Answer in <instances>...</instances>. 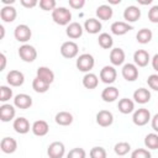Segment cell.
I'll use <instances>...</instances> for the list:
<instances>
[{"label": "cell", "instance_id": "1", "mask_svg": "<svg viewBox=\"0 0 158 158\" xmlns=\"http://www.w3.org/2000/svg\"><path fill=\"white\" fill-rule=\"evenodd\" d=\"M52 20L59 26H68L72 21V12L64 6L56 7L52 11Z\"/></svg>", "mask_w": 158, "mask_h": 158}, {"label": "cell", "instance_id": "2", "mask_svg": "<svg viewBox=\"0 0 158 158\" xmlns=\"http://www.w3.org/2000/svg\"><path fill=\"white\" fill-rule=\"evenodd\" d=\"M75 65L80 72H84L86 74V73H90V70L94 68L95 59L90 53H83L77 58Z\"/></svg>", "mask_w": 158, "mask_h": 158}, {"label": "cell", "instance_id": "3", "mask_svg": "<svg viewBox=\"0 0 158 158\" xmlns=\"http://www.w3.org/2000/svg\"><path fill=\"white\" fill-rule=\"evenodd\" d=\"M31 36H32V31H31V28H30L27 25H25V23L17 25V26L15 27V30H14V37H15V40L19 41V42H22V43H25V44H26L27 41L31 40Z\"/></svg>", "mask_w": 158, "mask_h": 158}, {"label": "cell", "instance_id": "4", "mask_svg": "<svg viewBox=\"0 0 158 158\" xmlns=\"http://www.w3.org/2000/svg\"><path fill=\"white\" fill-rule=\"evenodd\" d=\"M19 56L23 62L31 63L37 58V51H36V48L33 46L26 43V44H22L19 48Z\"/></svg>", "mask_w": 158, "mask_h": 158}, {"label": "cell", "instance_id": "5", "mask_svg": "<svg viewBox=\"0 0 158 158\" xmlns=\"http://www.w3.org/2000/svg\"><path fill=\"white\" fill-rule=\"evenodd\" d=\"M78 52H79V47L74 41H67L60 46V54L67 59L75 58L78 56Z\"/></svg>", "mask_w": 158, "mask_h": 158}, {"label": "cell", "instance_id": "6", "mask_svg": "<svg viewBox=\"0 0 158 158\" xmlns=\"http://www.w3.org/2000/svg\"><path fill=\"white\" fill-rule=\"evenodd\" d=\"M151 112L148 109H137L135 112H133V116H132V121L136 126H144L147 125L149 121H151Z\"/></svg>", "mask_w": 158, "mask_h": 158}, {"label": "cell", "instance_id": "7", "mask_svg": "<svg viewBox=\"0 0 158 158\" xmlns=\"http://www.w3.org/2000/svg\"><path fill=\"white\" fill-rule=\"evenodd\" d=\"M117 78V72L114 65H105L100 70V79L105 84H112Z\"/></svg>", "mask_w": 158, "mask_h": 158}, {"label": "cell", "instance_id": "8", "mask_svg": "<svg viewBox=\"0 0 158 158\" xmlns=\"http://www.w3.org/2000/svg\"><path fill=\"white\" fill-rule=\"evenodd\" d=\"M121 74L127 81H135L138 78V67L135 63H126L121 69Z\"/></svg>", "mask_w": 158, "mask_h": 158}, {"label": "cell", "instance_id": "9", "mask_svg": "<svg viewBox=\"0 0 158 158\" xmlns=\"http://www.w3.org/2000/svg\"><path fill=\"white\" fill-rule=\"evenodd\" d=\"M47 154L49 158H63V156L65 154V147L62 142L54 141L48 146Z\"/></svg>", "mask_w": 158, "mask_h": 158}, {"label": "cell", "instance_id": "10", "mask_svg": "<svg viewBox=\"0 0 158 158\" xmlns=\"http://www.w3.org/2000/svg\"><path fill=\"white\" fill-rule=\"evenodd\" d=\"M6 81L10 86H21L25 81V75L20 70H10L6 75Z\"/></svg>", "mask_w": 158, "mask_h": 158}, {"label": "cell", "instance_id": "11", "mask_svg": "<svg viewBox=\"0 0 158 158\" xmlns=\"http://www.w3.org/2000/svg\"><path fill=\"white\" fill-rule=\"evenodd\" d=\"M114 122V115L109 110H100L96 114V123L101 127H109Z\"/></svg>", "mask_w": 158, "mask_h": 158}, {"label": "cell", "instance_id": "12", "mask_svg": "<svg viewBox=\"0 0 158 158\" xmlns=\"http://www.w3.org/2000/svg\"><path fill=\"white\" fill-rule=\"evenodd\" d=\"M15 115H16V109L14 105L2 104L0 106V120L2 122H10L11 120L15 118Z\"/></svg>", "mask_w": 158, "mask_h": 158}, {"label": "cell", "instance_id": "13", "mask_svg": "<svg viewBox=\"0 0 158 158\" xmlns=\"http://www.w3.org/2000/svg\"><path fill=\"white\" fill-rule=\"evenodd\" d=\"M141 17V10L138 6L135 5H130L123 10V19L126 20V22H136L137 20H139Z\"/></svg>", "mask_w": 158, "mask_h": 158}, {"label": "cell", "instance_id": "14", "mask_svg": "<svg viewBox=\"0 0 158 158\" xmlns=\"http://www.w3.org/2000/svg\"><path fill=\"white\" fill-rule=\"evenodd\" d=\"M14 106L17 107V109H28L32 106V98L25 93L22 94H17L15 98H14Z\"/></svg>", "mask_w": 158, "mask_h": 158}, {"label": "cell", "instance_id": "15", "mask_svg": "<svg viewBox=\"0 0 158 158\" xmlns=\"http://www.w3.org/2000/svg\"><path fill=\"white\" fill-rule=\"evenodd\" d=\"M132 28H133V27H132L130 23H127L126 21H115V22L111 25V27H110L111 32H112L114 35H116V36L126 35V33L130 32Z\"/></svg>", "mask_w": 158, "mask_h": 158}, {"label": "cell", "instance_id": "16", "mask_svg": "<svg viewBox=\"0 0 158 158\" xmlns=\"http://www.w3.org/2000/svg\"><path fill=\"white\" fill-rule=\"evenodd\" d=\"M31 131L35 136H40V137H43L48 133L49 131V126L47 123V121L44 120H37L32 123V127H31Z\"/></svg>", "mask_w": 158, "mask_h": 158}, {"label": "cell", "instance_id": "17", "mask_svg": "<svg viewBox=\"0 0 158 158\" xmlns=\"http://www.w3.org/2000/svg\"><path fill=\"white\" fill-rule=\"evenodd\" d=\"M83 31H84V27L79 23V22H70L67 28H65V33L69 38L72 40H77L79 37H81L83 35Z\"/></svg>", "mask_w": 158, "mask_h": 158}, {"label": "cell", "instance_id": "18", "mask_svg": "<svg viewBox=\"0 0 158 158\" xmlns=\"http://www.w3.org/2000/svg\"><path fill=\"white\" fill-rule=\"evenodd\" d=\"M12 127H14V130H15L17 133L25 135V133H27V132L31 130L32 126H30V122H28V120H27L26 117H17V118L14 120Z\"/></svg>", "mask_w": 158, "mask_h": 158}, {"label": "cell", "instance_id": "19", "mask_svg": "<svg viewBox=\"0 0 158 158\" xmlns=\"http://www.w3.org/2000/svg\"><path fill=\"white\" fill-rule=\"evenodd\" d=\"M83 27H84V30H85L88 33H90V35H96V33H99V32L101 31L102 25H101V22H100L98 19L91 17V19L85 20Z\"/></svg>", "mask_w": 158, "mask_h": 158}, {"label": "cell", "instance_id": "20", "mask_svg": "<svg viewBox=\"0 0 158 158\" xmlns=\"http://www.w3.org/2000/svg\"><path fill=\"white\" fill-rule=\"evenodd\" d=\"M151 60L149 53L144 49H137L133 53V62L137 67H146Z\"/></svg>", "mask_w": 158, "mask_h": 158}, {"label": "cell", "instance_id": "21", "mask_svg": "<svg viewBox=\"0 0 158 158\" xmlns=\"http://www.w3.org/2000/svg\"><path fill=\"white\" fill-rule=\"evenodd\" d=\"M118 94H120V91H118V89L116 86L109 85L101 91V99L105 102H114L118 98Z\"/></svg>", "mask_w": 158, "mask_h": 158}, {"label": "cell", "instance_id": "22", "mask_svg": "<svg viewBox=\"0 0 158 158\" xmlns=\"http://www.w3.org/2000/svg\"><path fill=\"white\" fill-rule=\"evenodd\" d=\"M0 148L4 153L11 154L17 149V142L12 137H4L0 142Z\"/></svg>", "mask_w": 158, "mask_h": 158}, {"label": "cell", "instance_id": "23", "mask_svg": "<svg viewBox=\"0 0 158 158\" xmlns=\"http://www.w3.org/2000/svg\"><path fill=\"white\" fill-rule=\"evenodd\" d=\"M125 58H126V54H125V51L122 48H112L111 52H110V62L112 65H121L123 64L125 62Z\"/></svg>", "mask_w": 158, "mask_h": 158}, {"label": "cell", "instance_id": "24", "mask_svg": "<svg viewBox=\"0 0 158 158\" xmlns=\"http://www.w3.org/2000/svg\"><path fill=\"white\" fill-rule=\"evenodd\" d=\"M133 99L137 104H141V105L147 104L151 100V91L146 88H138L133 93Z\"/></svg>", "mask_w": 158, "mask_h": 158}, {"label": "cell", "instance_id": "25", "mask_svg": "<svg viewBox=\"0 0 158 158\" xmlns=\"http://www.w3.org/2000/svg\"><path fill=\"white\" fill-rule=\"evenodd\" d=\"M17 16V11L14 6H2L0 10V17L4 22H12Z\"/></svg>", "mask_w": 158, "mask_h": 158}, {"label": "cell", "instance_id": "26", "mask_svg": "<svg viewBox=\"0 0 158 158\" xmlns=\"http://www.w3.org/2000/svg\"><path fill=\"white\" fill-rule=\"evenodd\" d=\"M36 77H38L40 79L44 80L46 83H48L49 85L53 83L54 80V73L52 69H49L48 67H38L37 72H36Z\"/></svg>", "mask_w": 158, "mask_h": 158}, {"label": "cell", "instance_id": "27", "mask_svg": "<svg viewBox=\"0 0 158 158\" xmlns=\"http://www.w3.org/2000/svg\"><path fill=\"white\" fill-rule=\"evenodd\" d=\"M117 109L121 114L123 115H128L131 112L135 111V102L128 99V98H123V99H120L118 104H117Z\"/></svg>", "mask_w": 158, "mask_h": 158}, {"label": "cell", "instance_id": "28", "mask_svg": "<svg viewBox=\"0 0 158 158\" xmlns=\"http://www.w3.org/2000/svg\"><path fill=\"white\" fill-rule=\"evenodd\" d=\"M114 15V10L110 5H106V4H102L100 6H98L96 9V16L99 20H102V21H107L112 17Z\"/></svg>", "mask_w": 158, "mask_h": 158}, {"label": "cell", "instance_id": "29", "mask_svg": "<svg viewBox=\"0 0 158 158\" xmlns=\"http://www.w3.org/2000/svg\"><path fill=\"white\" fill-rule=\"evenodd\" d=\"M54 120H56V123L59 126H69L73 122V115L68 111H59L56 115Z\"/></svg>", "mask_w": 158, "mask_h": 158}, {"label": "cell", "instance_id": "30", "mask_svg": "<svg viewBox=\"0 0 158 158\" xmlns=\"http://www.w3.org/2000/svg\"><path fill=\"white\" fill-rule=\"evenodd\" d=\"M83 85H84V88H86L89 90L95 89L99 85V78L94 73H86L83 77Z\"/></svg>", "mask_w": 158, "mask_h": 158}, {"label": "cell", "instance_id": "31", "mask_svg": "<svg viewBox=\"0 0 158 158\" xmlns=\"http://www.w3.org/2000/svg\"><path fill=\"white\" fill-rule=\"evenodd\" d=\"M152 37H153V33H152V31H151L149 28H141V30L137 32V35H136V40H137V42L141 43V44H147V43H149L151 40H152Z\"/></svg>", "mask_w": 158, "mask_h": 158}, {"label": "cell", "instance_id": "32", "mask_svg": "<svg viewBox=\"0 0 158 158\" xmlns=\"http://www.w3.org/2000/svg\"><path fill=\"white\" fill-rule=\"evenodd\" d=\"M98 42H99V46L104 49H110L114 44V40L111 37V35L106 33V32H102L99 35V38H98Z\"/></svg>", "mask_w": 158, "mask_h": 158}, {"label": "cell", "instance_id": "33", "mask_svg": "<svg viewBox=\"0 0 158 158\" xmlns=\"http://www.w3.org/2000/svg\"><path fill=\"white\" fill-rule=\"evenodd\" d=\"M32 89H33L36 93L43 94V93H46V91L49 89V84L46 83L44 80L40 79L38 77H35V79L32 80Z\"/></svg>", "mask_w": 158, "mask_h": 158}, {"label": "cell", "instance_id": "34", "mask_svg": "<svg viewBox=\"0 0 158 158\" xmlns=\"http://www.w3.org/2000/svg\"><path fill=\"white\" fill-rule=\"evenodd\" d=\"M144 146L148 149H158V133H148L144 137Z\"/></svg>", "mask_w": 158, "mask_h": 158}, {"label": "cell", "instance_id": "35", "mask_svg": "<svg viewBox=\"0 0 158 158\" xmlns=\"http://www.w3.org/2000/svg\"><path fill=\"white\" fill-rule=\"evenodd\" d=\"M114 151H115V153H116L118 157L126 156V154L131 151V144H130L128 142H118V143L115 144Z\"/></svg>", "mask_w": 158, "mask_h": 158}, {"label": "cell", "instance_id": "36", "mask_svg": "<svg viewBox=\"0 0 158 158\" xmlns=\"http://www.w3.org/2000/svg\"><path fill=\"white\" fill-rule=\"evenodd\" d=\"M11 98H12V89H10V86L7 85H1L0 86V101L6 102Z\"/></svg>", "mask_w": 158, "mask_h": 158}, {"label": "cell", "instance_id": "37", "mask_svg": "<svg viewBox=\"0 0 158 158\" xmlns=\"http://www.w3.org/2000/svg\"><path fill=\"white\" fill-rule=\"evenodd\" d=\"M89 156H90V158H106L107 157V153H106V151H105V148L104 147H93L91 149H90V152H89Z\"/></svg>", "mask_w": 158, "mask_h": 158}, {"label": "cell", "instance_id": "38", "mask_svg": "<svg viewBox=\"0 0 158 158\" xmlns=\"http://www.w3.org/2000/svg\"><path fill=\"white\" fill-rule=\"evenodd\" d=\"M67 158H86V152L81 147H75L68 152Z\"/></svg>", "mask_w": 158, "mask_h": 158}, {"label": "cell", "instance_id": "39", "mask_svg": "<svg viewBox=\"0 0 158 158\" xmlns=\"http://www.w3.org/2000/svg\"><path fill=\"white\" fill-rule=\"evenodd\" d=\"M40 7L44 11H53L57 7V2L56 0H40L38 2Z\"/></svg>", "mask_w": 158, "mask_h": 158}, {"label": "cell", "instance_id": "40", "mask_svg": "<svg viewBox=\"0 0 158 158\" xmlns=\"http://www.w3.org/2000/svg\"><path fill=\"white\" fill-rule=\"evenodd\" d=\"M131 158H152L151 152L144 148H137L131 153Z\"/></svg>", "mask_w": 158, "mask_h": 158}, {"label": "cell", "instance_id": "41", "mask_svg": "<svg viewBox=\"0 0 158 158\" xmlns=\"http://www.w3.org/2000/svg\"><path fill=\"white\" fill-rule=\"evenodd\" d=\"M148 20L153 23H158V5H154L148 10Z\"/></svg>", "mask_w": 158, "mask_h": 158}, {"label": "cell", "instance_id": "42", "mask_svg": "<svg viewBox=\"0 0 158 158\" xmlns=\"http://www.w3.org/2000/svg\"><path fill=\"white\" fill-rule=\"evenodd\" d=\"M147 84L152 90L158 91V74H151L147 79Z\"/></svg>", "mask_w": 158, "mask_h": 158}, {"label": "cell", "instance_id": "43", "mask_svg": "<svg viewBox=\"0 0 158 158\" xmlns=\"http://www.w3.org/2000/svg\"><path fill=\"white\" fill-rule=\"evenodd\" d=\"M68 2H69V6L75 10H79L85 5V0H69Z\"/></svg>", "mask_w": 158, "mask_h": 158}, {"label": "cell", "instance_id": "44", "mask_svg": "<svg viewBox=\"0 0 158 158\" xmlns=\"http://www.w3.org/2000/svg\"><path fill=\"white\" fill-rule=\"evenodd\" d=\"M20 2L26 9H32V7H35V6L38 5V1L37 0H21Z\"/></svg>", "mask_w": 158, "mask_h": 158}, {"label": "cell", "instance_id": "45", "mask_svg": "<svg viewBox=\"0 0 158 158\" xmlns=\"http://www.w3.org/2000/svg\"><path fill=\"white\" fill-rule=\"evenodd\" d=\"M151 125H152V128L158 132V114H156L152 118H151Z\"/></svg>", "mask_w": 158, "mask_h": 158}, {"label": "cell", "instance_id": "46", "mask_svg": "<svg viewBox=\"0 0 158 158\" xmlns=\"http://www.w3.org/2000/svg\"><path fill=\"white\" fill-rule=\"evenodd\" d=\"M152 67L156 72H158V53H156L152 58Z\"/></svg>", "mask_w": 158, "mask_h": 158}, {"label": "cell", "instance_id": "47", "mask_svg": "<svg viewBox=\"0 0 158 158\" xmlns=\"http://www.w3.org/2000/svg\"><path fill=\"white\" fill-rule=\"evenodd\" d=\"M0 60H1V65H0V70H4L5 67H6V57L4 53L0 54Z\"/></svg>", "mask_w": 158, "mask_h": 158}, {"label": "cell", "instance_id": "48", "mask_svg": "<svg viewBox=\"0 0 158 158\" xmlns=\"http://www.w3.org/2000/svg\"><path fill=\"white\" fill-rule=\"evenodd\" d=\"M138 4H141V5H149V4H152V0H146V1L138 0Z\"/></svg>", "mask_w": 158, "mask_h": 158}, {"label": "cell", "instance_id": "49", "mask_svg": "<svg viewBox=\"0 0 158 158\" xmlns=\"http://www.w3.org/2000/svg\"><path fill=\"white\" fill-rule=\"evenodd\" d=\"M0 31H1V37H0V38H4V33H5V28H4V26H2V25L0 26Z\"/></svg>", "mask_w": 158, "mask_h": 158}, {"label": "cell", "instance_id": "50", "mask_svg": "<svg viewBox=\"0 0 158 158\" xmlns=\"http://www.w3.org/2000/svg\"><path fill=\"white\" fill-rule=\"evenodd\" d=\"M109 2H110V4H120L121 1H109Z\"/></svg>", "mask_w": 158, "mask_h": 158}, {"label": "cell", "instance_id": "51", "mask_svg": "<svg viewBox=\"0 0 158 158\" xmlns=\"http://www.w3.org/2000/svg\"><path fill=\"white\" fill-rule=\"evenodd\" d=\"M120 158H121V157H120Z\"/></svg>", "mask_w": 158, "mask_h": 158}]
</instances>
